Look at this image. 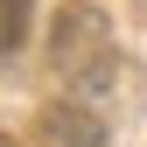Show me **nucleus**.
I'll use <instances>...</instances> for the list:
<instances>
[{
  "instance_id": "1",
  "label": "nucleus",
  "mask_w": 147,
  "mask_h": 147,
  "mask_svg": "<svg viewBox=\"0 0 147 147\" xmlns=\"http://www.w3.org/2000/svg\"><path fill=\"white\" fill-rule=\"evenodd\" d=\"M28 7H35V0H0V56L28 35Z\"/></svg>"
}]
</instances>
